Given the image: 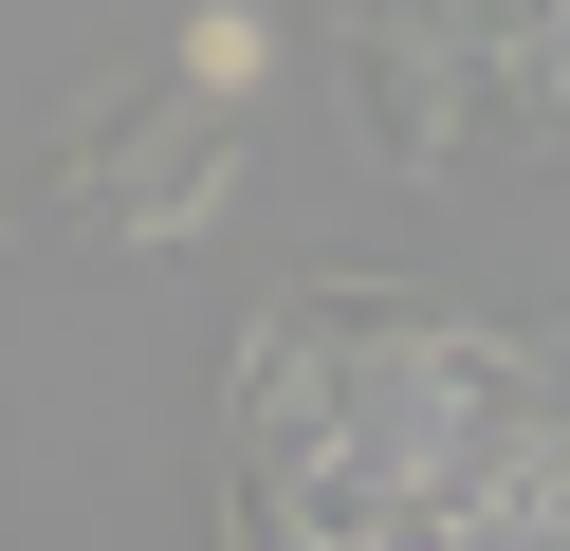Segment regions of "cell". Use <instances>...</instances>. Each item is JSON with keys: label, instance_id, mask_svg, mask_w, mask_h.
Instances as JSON below:
<instances>
[{"label": "cell", "instance_id": "obj_1", "mask_svg": "<svg viewBox=\"0 0 570 551\" xmlns=\"http://www.w3.org/2000/svg\"><path fill=\"white\" fill-rule=\"evenodd\" d=\"M111 203H129V239H185V220H203V203H222V92H185V129H166V147H148V166H129V184H111Z\"/></svg>", "mask_w": 570, "mask_h": 551}, {"label": "cell", "instance_id": "obj_2", "mask_svg": "<svg viewBox=\"0 0 570 551\" xmlns=\"http://www.w3.org/2000/svg\"><path fill=\"white\" fill-rule=\"evenodd\" d=\"M185 92H258V0H203V19H185Z\"/></svg>", "mask_w": 570, "mask_h": 551}]
</instances>
